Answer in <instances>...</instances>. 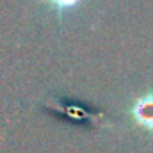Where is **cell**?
Returning a JSON list of instances; mask_svg holds the SVG:
<instances>
[{
	"mask_svg": "<svg viewBox=\"0 0 153 153\" xmlns=\"http://www.w3.org/2000/svg\"><path fill=\"white\" fill-rule=\"evenodd\" d=\"M82 0H43V4H46L52 11H55V14L62 20V16L68 13V11H73L78 7Z\"/></svg>",
	"mask_w": 153,
	"mask_h": 153,
	"instance_id": "obj_2",
	"label": "cell"
},
{
	"mask_svg": "<svg viewBox=\"0 0 153 153\" xmlns=\"http://www.w3.org/2000/svg\"><path fill=\"white\" fill-rule=\"evenodd\" d=\"M132 117L146 130H153V94L139 98L132 107Z\"/></svg>",
	"mask_w": 153,
	"mask_h": 153,
	"instance_id": "obj_1",
	"label": "cell"
}]
</instances>
